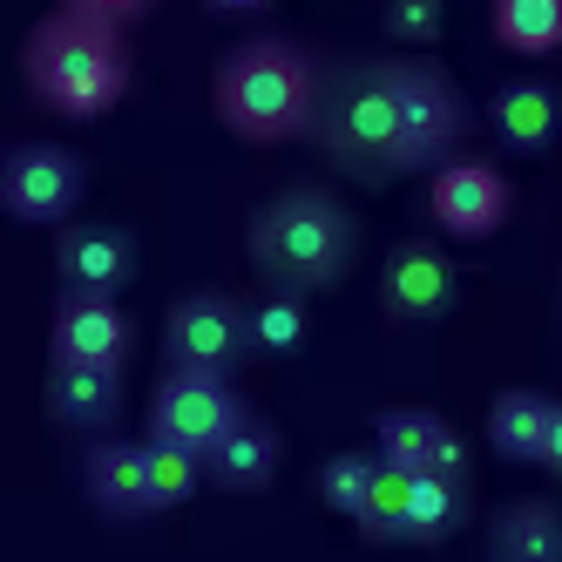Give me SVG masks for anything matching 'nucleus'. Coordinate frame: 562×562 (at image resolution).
<instances>
[{
  "label": "nucleus",
  "instance_id": "f3484780",
  "mask_svg": "<svg viewBox=\"0 0 562 562\" xmlns=\"http://www.w3.org/2000/svg\"><path fill=\"white\" fill-rule=\"evenodd\" d=\"M488 549L502 562H562V508L542 502V495H521V502L495 508Z\"/></svg>",
  "mask_w": 562,
  "mask_h": 562
},
{
  "label": "nucleus",
  "instance_id": "423d86ee",
  "mask_svg": "<svg viewBox=\"0 0 562 562\" xmlns=\"http://www.w3.org/2000/svg\"><path fill=\"white\" fill-rule=\"evenodd\" d=\"M245 407L251 400L237 393L231 373L164 367V380L149 386V440H177V448H190V454H211Z\"/></svg>",
  "mask_w": 562,
  "mask_h": 562
},
{
  "label": "nucleus",
  "instance_id": "dca6fc26",
  "mask_svg": "<svg viewBox=\"0 0 562 562\" xmlns=\"http://www.w3.org/2000/svg\"><path fill=\"white\" fill-rule=\"evenodd\" d=\"M373 448L400 468H448V474H468V440L440 420L434 407H386L373 420Z\"/></svg>",
  "mask_w": 562,
  "mask_h": 562
},
{
  "label": "nucleus",
  "instance_id": "393cba45",
  "mask_svg": "<svg viewBox=\"0 0 562 562\" xmlns=\"http://www.w3.org/2000/svg\"><path fill=\"white\" fill-rule=\"evenodd\" d=\"M380 27L407 48H434L448 27V0H380Z\"/></svg>",
  "mask_w": 562,
  "mask_h": 562
},
{
  "label": "nucleus",
  "instance_id": "39448f33",
  "mask_svg": "<svg viewBox=\"0 0 562 562\" xmlns=\"http://www.w3.org/2000/svg\"><path fill=\"white\" fill-rule=\"evenodd\" d=\"M258 359L251 339V299L224 285H196L164 312V367H204V373H245Z\"/></svg>",
  "mask_w": 562,
  "mask_h": 562
},
{
  "label": "nucleus",
  "instance_id": "9d476101",
  "mask_svg": "<svg viewBox=\"0 0 562 562\" xmlns=\"http://www.w3.org/2000/svg\"><path fill=\"white\" fill-rule=\"evenodd\" d=\"M82 495L102 521H149L164 515V502H156V474H149V434L143 440H123V434H102L89 440L82 454Z\"/></svg>",
  "mask_w": 562,
  "mask_h": 562
},
{
  "label": "nucleus",
  "instance_id": "cd10ccee",
  "mask_svg": "<svg viewBox=\"0 0 562 562\" xmlns=\"http://www.w3.org/2000/svg\"><path fill=\"white\" fill-rule=\"evenodd\" d=\"M542 468L562 474V400H555V414H549V440H542Z\"/></svg>",
  "mask_w": 562,
  "mask_h": 562
},
{
  "label": "nucleus",
  "instance_id": "7ed1b4c3",
  "mask_svg": "<svg viewBox=\"0 0 562 562\" xmlns=\"http://www.w3.org/2000/svg\"><path fill=\"white\" fill-rule=\"evenodd\" d=\"M21 82L48 115H61V123H95V115H109L136 82L130 27L95 21V14L55 0V8L21 34Z\"/></svg>",
  "mask_w": 562,
  "mask_h": 562
},
{
  "label": "nucleus",
  "instance_id": "ddd939ff",
  "mask_svg": "<svg viewBox=\"0 0 562 562\" xmlns=\"http://www.w3.org/2000/svg\"><path fill=\"white\" fill-rule=\"evenodd\" d=\"M143 271L136 231L123 224H61L55 231V292H115L123 299Z\"/></svg>",
  "mask_w": 562,
  "mask_h": 562
},
{
  "label": "nucleus",
  "instance_id": "5701e85b",
  "mask_svg": "<svg viewBox=\"0 0 562 562\" xmlns=\"http://www.w3.org/2000/svg\"><path fill=\"white\" fill-rule=\"evenodd\" d=\"M251 339H258V359H292L305 346V292L265 285L251 299Z\"/></svg>",
  "mask_w": 562,
  "mask_h": 562
},
{
  "label": "nucleus",
  "instance_id": "f03ea898",
  "mask_svg": "<svg viewBox=\"0 0 562 562\" xmlns=\"http://www.w3.org/2000/svg\"><path fill=\"white\" fill-rule=\"evenodd\" d=\"M318 89H326V55L299 34H245L211 61V115L237 143H305Z\"/></svg>",
  "mask_w": 562,
  "mask_h": 562
},
{
  "label": "nucleus",
  "instance_id": "a878e982",
  "mask_svg": "<svg viewBox=\"0 0 562 562\" xmlns=\"http://www.w3.org/2000/svg\"><path fill=\"white\" fill-rule=\"evenodd\" d=\"M61 8H82L95 21H115V27H143L156 14V0H61Z\"/></svg>",
  "mask_w": 562,
  "mask_h": 562
},
{
  "label": "nucleus",
  "instance_id": "6ab92c4d",
  "mask_svg": "<svg viewBox=\"0 0 562 562\" xmlns=\"http://www.w3.org/2000/svg\"><path fill=\"white\" fill-rule=\"evenodd\" d=\"M474 515L468 474L448 468H414V502H407V542H448L461 521Z\"/></svg>",
  "mask_w": 562,
  "mask_h": 562
},
{
  "label": "nucleus",
  "instance_id": "2eb2a0df",
  "mask_svg": "<svg viewBox=\"0 0 562 562\" xmlns=\"http://www.w3.org/2000/svg\"><path fill=\"white\" fill-rule=\"evenodd\" d=\"M481 115H488V136L508 156H542L562 136V95L542 82V75H508Z\"/></svg>",
  "mask_w": 562,
  "mask_h": 562
},
{
  "label": "nucleus",
  "instance_id": "4468645a",
  "mask_svg": "<svg viewBox=\"0 0 562 562\" xmlns=\"http://www.w3.org/2000/svg\"><path fill=\"white\" fill-rule=\"evenodd\" d=\"M278 468H285V434H278V420H265L258 407L237 414L231 434L204 454L211 488H224V495H258V488H271Z\"/></svg>",
  "mask_w": 562,
  "mask_h": 562
},
{
  "label": "nucleus",
  "instance_id": "20e7f679",
  "mask_svg": "<svg viewBox=\"0 0 562 562\" xmlns=\"http://www.w3.org/2000/svg\"><path fill=\"white\" fill-rule=\"evenodd\" d=\"M245 251H251V271L265 278V285L318 299V292H333V285L352 278V265H359V217L326 183H285V190H271L251 211Z\"/></svg>",
  "mask_w": 562,
  "mask_h": 562
},
{
  "label": "nucleus",
  "instance_id": "9b49d317",
  "mask_svg": "<svg viewBox=\"0 0 562 562\" xmlns=\"http://www.w3.org/2000/svg\"><path fill=\"white\" fill-rule=\"evenodd\" d=\"M123 407H130L123 367H102V359H55L48 352V373H42V414H48V427L115 434Z\"/></svg>",
  "mask_w": 562,
  "mask_h": 562
},
{
  "label": "nucleus",
  "instance_id": "1a4fd4ad",
  "mask_svg": "<svg viewBox=\"0 0 562 562\" xmlns=\"http://www.w3.org/2000/svg\"><path fill=\"white\" fill-rule=\"evenodd\" d=\"M461 299V271L434 237H400L380 265V318L386 326H434Z\"/></svg>",
  "mask_w": 562,
  "mask_h": 562
},
{
  "label": "nucleus",
  "instance_id": "412c9836",
  "mask_svg": "<svg viewBox=\"0 0 562 562\" xmlns=\"http://www.w3.org/2000/svg\"><path fill=\"white\" fill-rule=\"evenodd\" d=\"M380 448H339V454H326L318 461V474H312V488H318V502H326L333 515H359V502L373 495V481H380Z\"/></svg>",
  "mask_w": 562,
  "mask_h": 562
},
{
  "label": "nucleus",
  "instance_id": "aec40b11",
  "mask_svg": "<svg viewBox=\"0 0 562 562\" xmlns=\"http://www.w3.org/2000/svg\"><path fill=\"white\" fill-rule=\"evenodd\" d=\"M488 27L508 55H555L562 48V0H488Z\"/></svg>",
  "mask_w": 562,
  "mask_h": 562
},
{
  "label": "nucleus",
  "instance_id": "b1692460",
  "mask_svg": "<svg viewBox=\"0 0 562 562\" xmlns=\"http://www.w3.org/2000/svg\"><path fill=\"white\" fill-rule=\"evenodd\" d=\"M149 474H156V502H164V508H183L211 481L204 474V454L177 448V440H149Z\"/></svg>",
  "mask_w": 562,
  "mask_h": 562
},
{
  "label": "nucleus",
  "instance_id": "f257e3e1",
  "mask_svg": "<svg viewBox=\"0 0 562 562\" xmlns=\"http://www.w3.org/2000/svg\"><path fill=\"white\" fill-rule=\"evenodd\" d=\"M474 136V102L427 55H326L312 136L318 156L352 183L386 190L400 177H427Z\"/></svg>",
  "mask_w": 562,
  "mask_h": 562
},
{
  "label": "nucleus",
  "instance_id": "6e6552de",
  "mask_svg": "<svg viewBox=\"0 0 562 562\" xmlns=\"http://www.w3.org/2000/svg\"><path fill=\"white\" fill-rule=\"evenodd\" d=\"M89 190V164L75 156L68 143H14L0 156V204H8L14 224H42V231H61L75 217Z\"/></svg>",
  "mask_w": 562,
  "mask_h": 562
},
{
  "label": "nucleus",
  "instance_id": "f8f14e48",
  "mask_svg": "<svg viewBox=\"0 0 562 562\" xmlns=\"http://www.w3.org/2000/svg\"><path fill=\"white\" fill-rule=\"evenodd\" d=\"M48 352L55 359H102V367H130L136 352V318L115 292H55L48 305Z\"/></svg>",
  "mask_w": 562,
  "mask_h": 562
},
{
  "label": "nucleus",
  "instance_id": "4be33fe9",
  "mask_svg": "<svg viewBox=\"0 0 562 562\" xmlns=\"http://www.w3.org/2000/svg\"><path fill=\"white\" fill-rule=\"evenodd\" d=\"M407 502H414V468L380 461V481H373V495L359 502L352 529L367 542H407Z\"/></svg>",
  "mask_w": 562,
  "mask_h": 562
},
{
  "label": "nucleus",
  "instance_id": "0eeeda50",
  "mask_svg": "<svg viewBox=\"0 0 562 562\" xmlns=\"http://www.w3.org/2000/svg\"><path fill=\"white\" fill-rule=\"evenodd\" d=\"M427 217L440 237H461V245H481L515 217V183L502 164L474 149H454L448 164L427 170Z\"/></svg>",
  "mask_w": 562,
  "mask_h": 562
},
{
  "label": "nucleus",
  "instance_id": "a211bd4d",
  "mask_svg": "<svg viewBox=\"0 0 562 562\" xmlns=\"http://www.w3.org/2000/svg\"><path fill=\"white\" fill-rule=\"evenodd\" d=\"M549 414L555 400L536 386H508L488 400V448L502 461H542V440H549Z\"/></svg>",
  "mask_w": 562,
  "mask_h": 562
},
{
  "label": "nucleus",
  "instance_id": "bb28decb",
  "mask_svg": "<svg viewBox=\"0 0 562 562\" xmlns=\"http://www.w3.org/2000/svg\"><path fill=\"white\" fill-rule=\"evenodd\" d=\"M204 14H217V21H258V14H271V0H204Z\"/></svg>",
  "mask_w": 562,
  "mask_h": 562
}]
</instances>
